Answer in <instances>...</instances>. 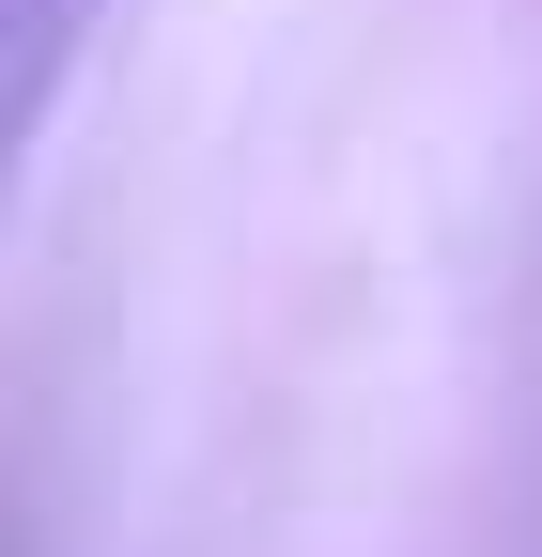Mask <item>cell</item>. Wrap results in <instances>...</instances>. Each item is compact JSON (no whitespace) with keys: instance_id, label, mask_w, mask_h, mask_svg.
<instances>
[{"instance_id":"cell-1","label":"cell","mask_w":542,"mask_h":557,"mask_svg":"<svg viewBox=\"0 0 542 557\" xmlns=\"http://www.w3.org/2000/svg\"><path fill=\"white\" fill-rule=\"evenodd\" d=\"M94 32H109V0H0V139H16V156L62 124V94H78Z\"/></svg>"}]
</instances>
